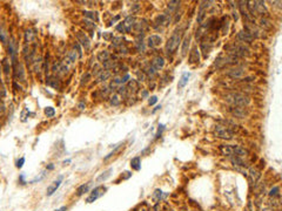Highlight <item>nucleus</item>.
Here are the masks:
<instances>
[{
  "instance_id": "f257e3e1",
  "label": "nucleus",
  "mask_w": 282,
  "mask_h": 211,
  "mask_svg": "<svg viewBox=\"0 0 282 211\" xmlns=\"http://www.w3.org/2000/svg\"><path fill=\"white\" fill-rule=\"evenodd\" d=\"M226 102H228L231 106L233 107H246V106L249 105V97L247 95L242 94V93H239V92H231V93H228L226 94L225 96Z\"/></svg>"
},
{
  "instance_id": "f03ea898",
  "label": "nucleus",
  "mask_w": 282,
  "mask_h": 211,
  "mask_svg": "<svg viewBox=\"0 0 282 211\" xmlns=\"http://www.w3.org/2000/svg\"><path fill=\"white\" fill-rule=\"evenodd\" d=\"M214 134L216 137L222 140H231L233 139V131L231 128L227 126H222V124H216L214 129Z\"/></svg>"
},
{
  "instance_id": "7ed1b4c3",
  "label": "nucleus",
  "mask_w": 282,
  "mask_h": 211,
  "mask_svg": "<svg viewBox=\"0 0 282 211\" xmlns=\"http://www.w3.org/2000/svg\"><path fill=\"white\" fill-rule=\"evenodd\" d=\"M179 44H180V34L178 33V32H174V33L172 34V37L168 39V41H167V46H166L167 53L168 54H173L175 50H178Z\"/></svg>"
},
{
  "instance_id": "20e7f679",
  "label": "nucleus",
  "mask_w": 282,
  "mask_h": 211,
  "mask_svg": "<svg viewBox=\"0 0 282 211\" xmlns=\"http://www.w3.org/2000/svg\"><path fill=\"white\" fill-rule=\"evenodd\" d=\"M106 190L107 189H106L105 187H96L95 189L92 191V194L87 197L86 202H87V203H93V202H95L98 198H100L102 195L106 192Z\"/></svg>"
},
{
  "instance_id": "39448f33",
  "label": "nucleus",
  "mask_w": 282,
  "mask_h": 211,
  "mask_svg": "<svg viewBox=\"0 0 282 211\" xmlns=\"http://www.w3.org/2000/svg\"><path fill=\"white\" fill-rule=\"evenodd\" d=\"M226 75L231 79H241L245 75V69L241 67H233V68L227 71Z\"/></svg>"
},
{
  "instance_id": "423d86ee",
  "label": "nucleus",
  "mask_w": 282,
  "mask_h": 211,
  "mask_svg": "<svg viewBox=\"0 0 282 211\" xmlns=\"http://www.w3.org/2000/svg\"><path fill=\"white\" fill-rule=\"evenodd\" d=\"M77 39H78V42L81 44V46H84L85 50H88L90 46V39L86 37V34L82 33V32H78L77 33Z\"/></svg>"
},
{
  "instance_id": "0eeeda50",
  "label": "nucleus",
  "mask_w": 282,
  "mask_h": 211,
  "mask_svg": "<svg viewBox=\"0 0 282 211\" xmlns=\"http://www.w3.org/2000/svg\"><path fill=\"white\" fill-rule=\"evenodd\" d=\"M61 181H62V177L60 176V177L58 178V179H55L54 182H52V184L47 188V191H46V195L47 196H52V195L54 194L56 191V189L60 187V184H61Z\"/></svg>"
},
{
  "instance_id": "6e6552de",
  "label": "nucleus",
  "mask_w": 282,
  "mask_h": 211,
  "mask_svg": "<svg viewBox=\"0 0 282 211\" xmlns=\"http://www.w3.org/2000/svg\"><path fill=\"white\" fill-rule=\"evenodd\" d=\"M237 39L240 40V41H242V42H247L248 44V42L253 41L254 37L249 32H247V31H241V32H239V34H237Z\"/></svg>"
},
{
  "instance_id": "1a4fd4ad",
  "label": "nucleus",
  "mask_w": 282,
  "mask_h": 211,
  "mask_svg": "<svg viewBox=\"0 0 282 211\" xmlns=\"http://www.w3.org/2000/svg\"><path fill=\"white\" fill-rule=\"evenodd\" d=\"M148 46L149 47H152V48H155V47H158V46H160L161 45V37H159V35H151L149 38H148Z\"/></svg>"
},
{
  "instance_id": "9d476101",
  "label": "nucleus",
  "mask_w": 282,
  "mask_h": 211,
  "mask_svg": "<svg viewBox=\"0 0 282 211\" xmlns=\"http://www.w3.org/2000/svg\"><path fill=\"white\" fill-rule=\"evenodd\" d=\"M200 61V50H197V47H194L189 54V62L191 63H199Z\"/></svg>"
},
{
  "instance_id": "9b49d317",
  "label": "nucleus",
  "mask_w": 282,
  "mask_h": 211,
  "mask_svg": "<svg viewBox=\"0 0 282 211\" xmlns=\"http://www.w3.org/2000/svg\"><path fill=\"white\" fill-rule=\"evenodd\" d=\"M134 22H135V18L132 17V15H130V17H127L126 19H125V21L122 22L124 24V27H125V32H130V29H132V27L134 26Z\"/></svg>"
},
{
  "instance_id": "f8f14e48",
  "label": "nucleus",
  "mask_w": 282,
  "mask_h": 211,
  "mask_svg": "<svg viewBox=\"0 0 282 211\" xmlns=\"http://www.w3.org/2000/svg\"><path fill=\"white\" fill-rule=\"evenodd\" d=\"M164 66H165V60L164 58H161V56H156L152 62V67L154 69H156V71L164 68Z\"/></svg>"
},
{
  "instance_id": "ddd939ff",
  "label": "nucleus",
  "mask_w": 282,
  "mask_h": 211,
  "mask_svg": "<svg viewBox=\"0 0 282 211\" xmlns=\"http://www.w3.org/2000/svg\"><path fill=\"white\" fill-rule=\"evenodd\" d=\"M233 151H234V155L239 156V157L248 155V151L245 149L243 147H241V145H233Z\"/></svg>"
},
{
  "instance_id": "4468645a",
  "label": "nucleus",
  "mask_w": 282,
  "mask_h": 211,
  "mask_svg": "<svg viewBox=\"0 0 282 211\" xmlns=\"http://www.w3.org/2000/svg\"><path fill=\"white\" fill-rule=\"evenodd\" d=\"M189 76H191V73H188V72L183 73V74L181 75L180 80H179V84H178V88H179V89L183 88V87H185V86H186V84H188V80H189Z\"/></svg>"
},
{
  "instance_id": "2eb2a0df",
  "label": "nucleus",
  "mask_w": 282,
  "mask_h": 211,
  "mask_svg": "<svg viewBox=\"0 0 282 211\" xmlns=\"http://www.w3.org/2000/svg\"><path fill=\"white\" fill-rule=\"evenodd\" d=\"M220 151L222 153V155H225V156H233L234 155L233 145H229V144L220 145Z\"/></svg>"
},
{
  "instance_id": "dca6fc26",
  "label": "nucleus",
  "mask_w": 282,
  "mask_h": 211,
  "mask_svg": "<svg viewBox=\"0 0 282 211\" xmlns=\"http://www.w3.org/2000/svg\"><path fill=\"white\" fill-rule=\"evenodd\" d=\"M231 163L234 164V167H236V168L237 167H246V163H245L242 158L239 157V156H231Z\"/></svg>"
},
{
  "instance_id": "f3484780",
  "label": "nucleus",
  "mask_w": 282,
  "mask_h": 211,
  "mask_svg": "<svg viewBox=\"0 0 282 211\" xmlns=\"http://www.w3.org/2000/svg\"><path fill=\"white\" fill-rule=\"evenodd\" d=\"M249 176L252 178V181L255 183V182L261 177V172H260L259 170H256L255 168H250V169H249Z\"/></svg>"
},
{
  "instance_id": "a211bd4d",
  "label": "nucleus",
  "mask_w": 282,
  "mask_h": 211,
  "mask_svg": "<svg viewBox=\"0 0 282 211\" xmlns=\"http://www.w3.org/2000/svg\"><path fill=\"white\" fill-rule=\"evenodd\" d=\"M155 24H156V25H160V26L167 25V24H168V17H167L166 14H160V15H158L156 19H155Z\"/></svg>"
},
{
  "instance_id": "6ab92c4d",
  "label": "nucleus",
  "mask_w": 282,
  "mask_h": 211,
  "mask_svg": "<svg viewBox=\"0 0 282 211\" xmlns=\"http://www.w3.org/2000/svg\"><path fill=\"white\" fill-rule=\"evenodd\" d=\"M130 167H132V169H134V170H136V171H139V170L141 169L140 157H134V158H132V160H130Z\"/></svg>"
},
{
  "instance_id": "aec40b11",
  "label": "nucleus",
  "mask_w": 282,
  "mask_h": 211,
  "mask_svg": "<svg viewBox=\"0 0 282 211\" xmlns=\"http://www.w3.org/2000/svg\"><path fill=\"white\" fill-rule=\"evenodd\" d=\"M109 58H111V55H109V53H108L107 50H101V52H99V54H98V60L100 62H104V63L106 61H108Z\"/></svg>"
},
{
  "instance_id": "412c9836",
  "label": "nucleus",
  "mask_w": 282,
  "mask_h": 211,
  "mask_svg": "<svg viewBox=\"0 0 282 211\" xmlns=\"http://www.w3.org/2000/svg\"><path fill=\"white\" fill-rule=\"evenodd\" d=\"M46 84H48V86H51V87H53V88H56V89L60 88V84H59L58 79L54 78V76H50V78H47Z\"/></svg>"
},
{
  "instance_id": "4be33fe9",
  "label": "nucleus",
  "mask_w": 282,
  "mask_h": 211,
  "mask_svg": "<svg viewBox=\"0 0 282 211\" xmlns=\"http://www.w3.org/2000/svg\"><path fill=\"white\" fill-rule=\"evenodd\" d=\"M111 73L107 72V71H101V72L98 74V78H96V82H102V81H106L108 78H109Z\"/></svg>"
},
{
  "instance_id": "5701e85b",
  "label": "nucleus",
  "mask_w": 282,
  "mask_h": 211,
  "mask_svg": "<svg viewBox=\"0 0 282 211\" xmlns=\"http://www.w3.org/2000/svg\"><path fill=\"white\" fill-rule=\"evenodd\" d=\"M189 42H191V37H186L183 42H182V48H181V54L182 55H186L187 50H188V47H189Z\"/></svg>"
},
{
  "instance_id": "b1692460",
  "label": "nucleus",
  "mask_w": 282,
  "mask_h": 211,
  "mask_svg": "<svg viewBox=\"0 0 282 211\" xmlns=\"http://www.w3.org/2000/svg\"><path fill=\"white\" fill-rule=\"evenodd\" d=\"M111 172H112V168H109V169H107L105 172H102L101 175L99 176V177L96 178V182H104V181H106L109 176H111Z\"/></svg>"
},
{
  "instance_id": "393cba45",
  "label": "nucleus",
  "mask_w": 282,
  "mask_h": 211,
  "mask_svg": "<svg viewBox=\"0 0 282 211\" xmlns=\"http://www.w3.org/2000/svg\"><path fill=\"white\" fill-rule=\"evenodd\" d=\"M90 183H86V184L80 185L79 188H78V190H77V195H78V196H81V195H84L85 192H87L88 189H90Z\"/></svg>"
},
{
  "instance_id": "a878e982",
  "label": "nucleus",
  "mask_w": 282,
  "mask_h": 211,
  "mask_svg": "<svg viewBox=\"0 0 282 211\" xmlns=\"http://www.w3.org/2000/svg\"><path fill=\"white\" fill-rule=\"evenodd\" d=\"M234 109H231V113L236 117H243L245 116V110L242 107H233Z\"/></svg>"
},
{
  "instance_id": "bb28decb",
  "label": "nucleus",
  "mask_w": 282,
  "mask_h": 211,
  "mask_svg": "<svg viewBox=\"0 0 282 211\" xmlns=\"http://www.w3.org/2000/svg\"><path fill=\"white\" fill-rule=\"evenodd\" d=\"M44 113H45V115L47 117H53L55 115V109L53 107H46Z\"/></svg>"
},
{
  "instance_id": "cd10ccee",
  "label": "nucleus",
  "mask_w": 282,
  "mask_h": 211,
  "mask_svg": "<svg viewBox=\"0 0 282 211\" xmlns=\"http://www.w3.org/2000/svg\"><path fill=\"white\" fill-rule=\"evenodd\" d=\"M35 38V33H33V31H26V42H31L32 40H34Z\"/></svg>"
},
{
  "instance_id": "c85d7f7f",
  "label": "nucleus",
  "mask_w": 282,
  "mask_h": 211,
  "mask_svg": "<svg viewBox=\"0 0 282 211\" xmlns=\"http://www.w3.org/2000/svg\"><path fill=\"white\" fill-rule=\"evenodd\" d=\"M84 15L86 18H88V19H90V20H98V18H96V13H94V12H84Z\"/></svg>"
},
{
  "instance_id": "c756f323",
  "label": "nucleus",
  "mask_w": 282,
  "mask_h": 211,
  "mask_svg": "<svg viewBox=\"0 0 282 211\" xmlns=\"http://www.w3.org/2000/svg\"><path fill=\"white\" fill-rule=\"evenodd\" d=\"M67 59H68V62H74L75 60H77V53L74 52V50H71L69 53L67 54Z\"/></svg>"
},
{
  "instance_id": "7c9ffc66",
  "label": "nucleus",
  "mask_w": 282,
  "mask_h": 211,
  "mask_svg": "<svg viewBox=\"0 0 282 211\" xmlns=\"http://www.w3.org/2000/svg\"><path fill=\"white\" fill-rule=\"evenodd\" d=\"M120 96H119V94H115L112 96V99H111V103H112L113 106H119L120 105V102H121V100L119 99Z\"/></svg>"
},
{
  "instance_id": "2f4dec72",
  "label": "nucleus",
  "mask_w": 282,
  "mask_h": 211,
  "mask_svg": "<svg viewBox=\"0 0 282 211\" xmlns=\"http://www.w3.org/2000/svg\"><path fill=\"white\" fill-rule=\"evenodd\" d=\"M28 116H29V111H28L27 108H25V109L21 111V121H23V122H26Z\"/></svg>"
},
{
  "instance_id": "473e14b6",
  "label": "nucleus",
  "mask_w": 282,
  "mask_h": 211,
  "mask_svg": "<svg viewBox=\"0 0 282 211\" xmlns=\"http://www.w3.org/2000/svg\"><path fill=\"white\" fill-rule=\"evenodd\" d=\"M2 66H4V71H5V73L6 74H8V72H10V65H8L7 59H4V61H2Z\"/></svg>"
},
{
  "instance_id": "72a5a7b5",
  "label": "nucleus",
  "mask_w": 282,
  "mask_h": 211,
  "mask_svg": "<svg viewBox=\"0 0 282 211\" xmlns=\"http://www.w3.org/2000/svg\"><path fill=\"white\" fill-rule=\"evenodd\" d=\"M178 5H180V1H169L168 2V7L170 10H174Z\"/></svg>"
},
{
  "instance_id": "f704fd0d",
  "label": "nucleus",
  "mask_w": 282,
  "mask_h": 211,
  "mask_svg": "<svg viewBox=\"0 0 282 211\" xmlns=\"http://www.w3.org/2000/svg\"><path fill=\"white\" fill-rule=\"evenodd\" d=\"M279 187H275L274 189L271 190V192H269V195H271V197H274V196H279Z\"/></svg>"
},
{
  "instance_id": "c9c22d12",
  "label": "nucleus",
  "mask_w": 282,
  "mask_h": 211,
  "mask_svg": "<svg viewBox=\"0 0 282 211\" xmlns=\"http://www.w3.org/2000/svg\"><path fill=\"white\" fill-rule=\"evenodd\" d=\"M44 176H45V172H41V175H40L39 177H38V176H37V177L34 178V179H32V181H31V183H35V182H40V181H41V179H42V178H44Z\"/></svg>"
},
{
  "instance_id": "e433bc0d",
  "label": "nucleus",
  "mask_w": 282,
  "mask_h": 211,
  "mask_svg": "<svg viewBox=\"0 0 282 211\" xmlns=\"http://www.w3.org/2000/svg\"><path fill=\"white\" fill-rule=\"evenodd\" d=\"M24 163H25V157H21L20 160H18L17 161V168H23V166H24Z\"/></svg>"
},
{
  "instance_id": "4c0bfd02",
  "label": "nucleus",
  "mask_w": 282,
  "mask_h": 211,
  "mask_svg": "<svg viewBox=\"0 0 282 211\" xmlns=\"http://www.w3.org/2000/svg\"><path fill=\"white\" fill-rule=\"evenodd\" d=\"M104 39L105 40H113V33H109V32L104 33Z\"/></svg>"
},
{
  "instance_id": "58836bf2",
  "label": "nucleus",
  "mask_w": 282,
  "mask_h": 211,
  "mask_svg": "<svg viewBox=\"0 0 282 211\" xmlns=\"http://www.w3.org/2000/svg\"><path fill=\"white\" fill-rule=\"evenodd\" d=\"M156 101H158V97H156V96H152V97L148 100V103H149L151 106H153V105H155V103H156Z\"/></svg>"
},
{
  "instance_id": "ea45409f",
  "label": "nucleus",
  "mask_w": 282,
  "mask_h": 211,
  "mask_svg": "<svg viewBox=\"0 0 282 211\" xmlns=\"http://www.w3.org/2000/svg\"><path fill=\"white\" fill-rule=\"evenodd\" d=\"M260 22H261V26H262V27H263V26H265V27H267V28L271 27V25H268L269 22L267 21L266 19H261V21H260Z\"/></svg>"
},
{
  "instance_id": "a19ab883",
  "label": "nucleus",
  "mask_w": 282,
  "mask_h": 211,
  "mask_svg": "<svg viewBox=\"0 0 282 211\" xmlns=\"http://www.w3.org/2000/svg\"><path fill=\"white\" fill-rule=\"evenodd\" d=\"M5 94H6L5 88H4V86H2L1 81H0V96H1V97H4V96H5Z\"/></svg>"
},
{
  "instance_id": "79ce46f5",
  "label": "nucleus",
  "mask_w": 282,
  "mask_h": 211,
  "mask_svg": "<svg viewBox=\"0 0 282 211\" xmlns=\"http://www.w3.org/2000/svg\"><path fill=\"white\" fill-rule=\"evenodd\" d=\"M0 38H1V41L6 44V35H5V32L2 29H0Z\"/></svg>"
},
{
  "instance_id": "37998d69",
  "label": "nucleus",
  "mask_w": 282,
  "mask_h": 211,
  "mask_svg": "<svg viewBox=\"0 0 282 211\" xmlns=\"http://www.w3.org/2000/svg\"><path fill=\"white\" fill-rule=\"evenodd\" d=\"M117 29H118L119 32H121V33H124V32H125L124 24H122V22H120V24H119L118 26H117Z\"/></svg>"
},
{
  "instance_id": "c03bdc74",
  "label": "nucleus",
  "mask_w": 282,
  "mask_h": 211,
  "mask_svg": "<svg viewBox=\"0 0 282 211\" xmlns=\"http://www.w3.org/2000/svg\"><path fill=\"white\" fill-rule=\"evenodd\" d=\"M164 129H165V126L164 124H159V129H158V134H156V136H160L161 135V133L164 131Z\"/></svg>"
},
{
  "instance_id": "a18cd8bd",
  "label": "nucleus",
  "mask_w": 282,
  "mask_h": 211,
  "mask_svg": "<svg viewBox=\"0 0 282 211\" xmlns=\"http://www.w3.org/2000/svg\"><path fill=\"white\" fill-rule=\"evenodd\" d=\"M74 48H77V50H78V54H79V56L82 55V52H81V48H80L79 44H77V42H75V45H74Z\"/></svg>"
},
{
  "instance_id": "49530a36",
  "label": "nucleus",
  "mask_w": 282,
  "mask_h": 211,
  "mask_svg": "<svg viewBox=\"0 0 282 211\" xmlns=\"http://www.w3.org/2000/svg\"><path fill=\"white\" fill-rule=\"evenodd\" d=\"M124 174H125V175H124V177H122L124 179H127V178H130V176H132V174H130V171H125Z\"/></svg>"
},
{
  "instance_id": "de8ad7c7",
  "label": "nucleus",
  "mask_w": 282,
  "mask_h": 211,
  "mask_svg": "<svg viewBox=\"0 0 282 211\" xmlns=\"http://www.w3.org/2000/svg\"><path fill=\"white\" fill-rule=\"evenodd\" d=\"M66 210H67V208H66V206H62V208H60L58 211H66Z\"/></svg>"
},
{
  "instance_id": "09e8293b",
  "label": "nucleus",
  "mask_w": 282,
  "mask_h": 211,
  "mask_svg": "<svg viewBox=\"0 0 282 211\" xmlns=\"http://www.w3.org/2000/svg\"><path fill=\"white\" fill-rule=\"evenodd\" d=\"M47 169H48V170H53V169H54V166H52V164H50V166L47 167Z\"/></svg>"
},
{
  "instance_id": "8fccbe9b",
  "label": "nucleus",
  "mask_w": 282,
  "mask_h": 211,
  "mask_svg": "<svg viewBox=\"0 0 282 211\" xmlns=\"http://www.w3.org/2000/svg\"><path fill=\"white\" fill-rule=\"evenodd\" d=\"M84 107H85V105L82 103V102H81V103L79 105V108H80V109H84Z\"/></svg>"
},
{
  "instance_id": "3c124183",
  "label": "nucleus",
  "mask_w": 282,
  "mask_h": 211,
  "mask_svg": "<svg viewBox=\"0 0 282 211\" xmlns=\"http://www.w3.org/2000/svg\"><path fill=\"white\" fill-rule=\"evenodd\" d=\"M71 162V160H67V161H64V164H66V163H69Z\"/></svg>"
}]
</instances>
